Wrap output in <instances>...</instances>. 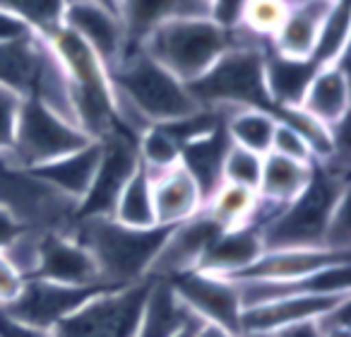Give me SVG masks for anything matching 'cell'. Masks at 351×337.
Returning <instances> with one entry per match:
<instances>
[{"mask_svg":"<svg viewBox=\"0 0 351 337\" xmlns=\"http://www.w3.org/2000/svg\"><path fill=\"white\" fill-rule=\"evenodd\" d=\"M116 102V121L121 130L137 137L159 123H171L200 111L188 84L164 70L145 51L128 49L125 56L108 70Z\"/></svg>","mask_w":351,"mask_h":337,"instance_id":"1","label":"cell"},{"mask_svg":"<svg viewBox=\"0 0 351 337\" xmlns=\"http://www.w3.org/2000/svg\"><path fill=\"white\" fill-rule=\"evenodd\" d=\"M346 193V156L332 154L330 159L315 161L306 191L260 226L265 251L325 248L327 222Z\"/></svg>","mask_w":351,"mask_h":337,"instance_id":"2","label":"cell"},{"mask_svg":"<svg viewBox=\"0 0 351 337\" xmlns=\"http://www.w3.org/2000/svg\"><path fill=\"white\" fill-rule=\"evenodd\" d=\"M171 226H135L118 224L111 217L75 220L70 234L89 251L101 282L111 287H128L149 277V268L164 246Z\"/></svg>","mask_w":351,"mask_h":337,"instance_id":"3","label":"cell"},{"mask_svg":"<svg viewBox=\"0 0 351 337\" xmlns=\"http://www.w3.org/2000/svg\"><path fill=\"white\" fill-rule=\"evenodd\" d=\"M269 44L236 30V41L200 80L188 84L202 108H263L277 118L265 84Z\"/></svg>","mask_w":351,"mask_h":337,"instance_id":"4","label":"cell"},{"mask_svg":"<svg viewBox=\"0 0 351 337\" xmlns=\"http://www.w3.org/2000/svg\"><path fill=\"white\" fill-rule=\"evenodd\" d=\"M234 41L236 30H224L210 17H181L152 30L137 49L183 84H193L234 46Z\"/></svg>","mask_w":351,"mask_h":337,"instance_id":"5","label":"cell"},{"mask_svg":"<svg viewBox=\"0 0 351 337\" xmlns=\"http://www.w3.org/2000/svg\"><path fill=\"white\" fill-rule=\"evenodd\" d=\"M53 46L56 56L68 73L73 87L75 118L82 132L92 140H101L104 135L118 130L116 102H113V84L104 60L70 30L60 27L51 36H46Z\"/></svg>","mask_w":351,"mask_h":337,"instance_id":"6","label":"cell"},{"mask_svg":"<svg viewBox=\"0 0 351 337\" xmlns=\"http://www.w3.org/2000/svg\"><path fill=\"white\" fill-rule=\"evenodd\" d=\"M154 279L104 289L51 330V337H132Z\"/></svg>","mask_w":351,"mask_h":337,"instance_id":"7","label":"cell"},{"mask_svg":"<svg viewBox=\"0 0 351 337\" xmlns=\"http://www.w3.org/2000/svg\"><path fill=\"white\" fill-rule=\"evenodd\" d=\"M87 142H92V137L84 135L75 123L65 121L36 99H25L20 121H17L15 142L5 156L10 159V164L32 172L36 166H44L58 156L80 150Z\"/></svg>","mask_w":351,"mask_h":337,"instance_id":"8","label":"cell"},{"mask_svg":"<svg viewBox=\"0 0 351 337\" xmlns=\"http://www.w3.org/2000/svg\"><path fill=\"white\" fill-rule=\"evenodd\" d=\"M99 142H101V159H99L97 176H94L87 196L77 202L75 220L111 217L123 186L140 166L137 137H132L130 132L118 128V130L104 135Z\"/></svg>","mask_w":351,"mask_h":337,"instance_id":"9","label":"cell"},{"mask_svg":"<svg viewBox=\"0 0 351 337\" xmlns=\"http://www.w3.org/2000/svg\"><path fill=\"white\" fill-rule=\"evenodd\" d=\"M176 294V299L188 308L191 316H195L200 323H210V325H219L224 330L241 335V294L239 284L231 282L219 275L193 272L176 275L171 279H164Z\"/></svg>","mask_w":351,"mask_h":337,"instance_id":"10","label":"cell"},{"mask_svg":"<svg viewBox=\"0 0 351 337\" xmlns=\"http://www.w3.org/2000/svg\"><path fill=\"white\" fill-rule=\"evenodd\" d=\"M104 289H113L111 284H89V287H75V284L49 282V279L32 277L25 282L22 294L10 303L0 308L17 323H25L36 330L51 332L60 321L77 311L82 303L97 297Z\"/></svg>","mask_w":351,"mask_h":337,"instance_id":"11","label":"cell"},{"mask_svg":"<svg viewBox=\"0 0 351 337\" xmlns=\"http://www.w3.org/2000/svg\"><path fill=\"white\" fill-rule=\"evenodd\" d=\"M219 231L221 229L205 215V210L181 224L171 226L164 246L149 268V279H171L176 275L197 270Z\"/></svg>","mask_w":351,"mask_h":337,"instance_id":"12","label":"cell"},{"mask_svg":"<svg viewBox=\"0 0 351 337\" xmlns=\"http://www.w3.org/2000/svg\"><path fill=\"white\" fill-rule=\"evenodd\" d=\"M63 27L77 34L108 70L128 51V36L121 17L92 0H68L63 12Z\"/></svg>","mask_w":351,"mask_h":337,"instance_id":"13","label":"cell"},{"mask_svg":"<svg viewBox=\"0 0 351 337\" xmlns=\"http://www.w3.org/2000/svg\"><path fill=\"white\" fill-rule=\"evenodd\" d=\"M346 299H351V294H301V297H289L279 299V301L260 303L253 308H243L241 335L243 332L272 335L282 327L317 321Z\"/></svg>","mask_w":351,"mask_h":337,"instance_id":"14","label":"cell"},{"mask_svg":"<svg viewBox=\"0 0 351 337\" xmlns=\"http://www.w3.org/2000/svg\"><path fill=\"white\" fill-rule=\"evenodd\" d=\"M34 277L75 287L106 284L99 277L97 263L89 251L70 231H41L39 268Z\"/></svg>","mask_w":351,"mask_h":337,"instance_id":"15","label":"cell"},{"mask_svg":"<svg viewBox=\"0 0 351 337\" xmlns=\"http://www.w3.org/2000/svg\"><path fill=\"white\" fill-rule=\"evenodd\" d=\"M349 260L351 253L327 248H274L263 251V255L255 258L248 268L226 279L231 282H282V279L306 277V275L320 272V270L349 263Z\"/></svg>","mask_w":351,"mask_h":337,"instance_id":"16","label":"cell"},{"mask_svg":"<svg viewBox=\"0 0 351 337\" xmlns=\"http://www.w3.org/2000/svg\"><path fill=\"white\" fill-rule=\"evenodd\" d=\"M346 58L335 60L330 65H320L308 84L303 102L298 111L311 118L315 126L325 128L327 132H335L341 128L349 116V68Z\"/></svg>","mask_w":351,"mask_h":337,"instance_id":"17","label":"cell"},{"mask_svg":"<svg viewBox=\"0 0 351 337\" xmlns=\"http://www.w3.org/2000/svg\"><path fill=\"white\" fill-rule=\"evenodd\" d=\"M241 294V306L253 308L260 303L279 299L301 297V294H351V260L325 268L320 272L282 282H236Z\"/></svg>","mask_w":351,"mask_h":337,"instance_id":"18","label":"cell"},{"mask_svg":"<svg viewBox=\"0 0 351 337\" xmlns=\"http://www.w3.org/2000/svg\"><path fill=\"white\" fill-rule=\"evenodd\" d=\"M152 176V205L159 226H176L195 217L205 207V196L186 166L178 161L171 169L149 174Z\"/></svg>","mask_w":351,"mask_h":337,"instance_id":"19","label":"cell"},{"mask_svg":"<svg viewBox=\"0 0 351 337\" xmlns=\"http://www.w3.org/2000/svg\"><path fill=\"white\" fill-rule=\"evenodd\" d=\"M335 3L332 0H293L287 20L269 41V51L284 58L308 60L315 49L322 22Z\"/></svg>","mask_w":351,"mask_h":337,"instance_id":"20","label":"cell"},{"mask_svg":"<svg viewBox=\"0 0 351 337\" xmlns=\"http://www.w3.org/2000/svg\"><path fill=\"white\" fill-rule=\"evenodd\" d=\"M99 159H101V142L92 140L70 154L58 156L44 166H36L32 169V174L77 205L87 196L89 186L97 176Z\"/></svg>","mask_w":351,"mask_h":337,"instance_id":"21","label":"cell"},{"mask_svg":"<svg viewBox=\"0 0 351 337\" xmlns=\"http://www.w3.org/2000/svg\"><path fill=\"white\" fill-rule=\"evenodd\" d=\"M181 17H207V5L200 0H121L128 49H137L152 30Z\"/></svg>","mask_w":351,"mask_h":337,"instance_id":"22","label":"cell"},{"mask_svg":"<svg viewBox=\"0 0 351 337\" xmlns=\"http://www.w3.org/2000/svg\"><path fill=\"white\" fill-rule=\"evenodd\" d=\"M265 251L263 236L258 224H245L239 229H221L207 248L200 263V272L219 275V277H234L245 270L255 258Z\"/></svg>","mask_w":351,"mask_h":337,"instance_id":"23","label":"cell"},{"mask_svg":"<svg viewBox=\"0 0 351 337\" xmlns=\"http://www.w3.org/2000/svg\"><path fill=\"white\" fill-rule=\"evenodd\" d=\"M313 164L293 161L287 156H279L274 152L263 156V174H260L258 198L272 210H282L289 202H293L308 188L313 178Z\"/></svg>","mask_w":351,"mask_h":337,"instance_id":"24","label":"cell"},{"mask_svg":"<svg viewBox=\"0 0 351 337\" xmlns=\"http://www.w3.org/2000/svg\"><path fill=\"white\" fill-rule=\"evenodd\" d=\"M229 135H226L224 126H219L217 130L207 132V135L197 137V140L186 142L181 147V164L197 181L205 200L219 188L221 164H224V154L229 150Z\"/></svg>","mask_w":351,"mask_h":337,"instance_id":"25","label":"cell"},{"mask_svg":"<svg viewBox=\"0 0 351 337\" xmlns=\"http://www.w3.org/2000/svg\"><path fill=\"white\" fill-rule=\"evenodd\" d=\"M191 318L195 316H191L188 308L176 299L169 284L164 279H154L142 323L132 337H173Z\"/></svg>","mask_w":351,"mask_h":337,"instance_id":"26","label":"cell"},{"mask_svg":"<svg viewBox=\"0 0 351 337\" xmlns=\"http://www.w3.org/2000/svg\"><path fill=\"white\" fill-rule=\"evenodd\" d=\"M202 210L219 229H239V226L245 224H255L260 198L250 188L221 181L219 188L205 200Z\"/></svg>","mask_w":351,"mask_h":337,"instance_id":"27","label":"cell"},{"mask_svg":"<svg viewBox=\"0 0 351 337\" xmlns=\"http://www.w3.org/2000/svg\"><path fill=\"white\" fill-rule=\"evenodd\" d=\"M277 118L263 108H224V130L231 145L265 156L272 150Z\"/></svg>","mask_w":351,"mask_h":337,"instance_id":"28","label":"cell"},{"mask_svg":"<svg viewBox=\"0 0 351 337\" xmlns=\"http://www.w3.org/2000/svg\"><path fill=\"white\" fill-rule=\"evenodd\" d=\"M39 46L41 34L25 41L0 44V84L15 89L25 99L29 97L39 68Z\"/></svg>","mask_w":351,"mask_h":337,"instance_id":"29","label":"cell"},{"mask_svg":"<svg viewBox=\"0 0 351 337\" xmlns=\"http://www.w3.org/2000/svg\"><path fill=\"white\" fill-rule=\"evenodd\" d=\"M111 220H116L118 224L135 226V229L159 226L154 220V205H152V176L142 164L123 186L121 196L113 205Z\"/></svg>","mask_w":351,"mask_h":337,"instance_id":"30","label":"cell"},{"mask_svg":"<svg viewBox=\"0 0 351 337\" xmlns=\"http://www.w3.org/2000/svg\"><path fill=\"white\" fill-rule=\"evenodd\" d=\"M344 56H349V3L337 0L322 22L311 60L320 68Z\"/></svg>","mask_w":351,"mask_h":337,"instance_id":"31","label":"cell"},{"mask_svg":"<svg viewBox=\"0 0 351 337\" xmlns=\"http://www.w3.org/2000/svg\"><path fill=\"white\" fill-rule=\"evenodd\" d=\"M291 3L293 0H245L241 22L236 30L269 44L277 30L282 27V22L287 20Z\"/></svg>","mask_w":351,"mask_h":337,"instance_id":"32","label":"cell"},{"mask_svg":"<svg viewBox=\"0 0 351 337\" xmlns=\"http://www.w3.org/2000/svg\"><path fill=\"white\" fill-rule=\"evenodd\" d=\"M137 154L149 174L164 172L181 161V142L164 126H149L137 135Z\"/></svg>","mask_w":351,"mask_h":337,"instance_id":"33","label":"cell"},{"mask_svg":"<svg viewBox=\"0 0 351 337\" xmlns=\"http://www.w3.org/2000/svg\"><path fill=\"white\" fill-rule=\"evenodd\" d=\"M68 0H5L3 8L20 15L36 34L51 36L63 27V12Z\"/></svg>","mask_w":351,"mask_h":337,"instance_id":"34","label":"cell"},{"mask_svg":"<svg viewBox=\"0 0 351 337\" xmlns=\"http://www.w3.org/2000/svg\"><path fill=\"white\" fill-rule=\"evenodd\" d=\"M260 174H263V156L239 145H229L221 164V181L250 188L258 193Z\"/></svg>","mask_w":351,"mask_h":337,"instance_id":"35","label":"cell"},{"mask_svg":"<svg viewBox=\"0 0 351 337\" xmlns=\"http://www.w3.org/2000/svg\"><path fill=\"white\" fill-rule=\"evenodd\" d=\"M274 154L287 156V159L293 161H303V164H313L315 161V152H313V145L301 130H296L289 123H277L274 128V137H272V150Z\"/></svg>","mask_w":351,"mask_h":337,"instance_id":"36","label":"cell"},{"mask_svg":"<svg viewBox=\"0 0 351 337\" xmlns=\"http://www.w3.org/2000/svg\"><path fill=\"white\" fill-rule=\"evenodd\" d=\"M22 102H25L22 94H17L15 89L5 87V84H0V156L8 154L12 142H15Z\"/></svg>","mask_w":351,"mask_h":337,"instance_id":"37","label":"cell"},{"mask_svg":"<svg viewBox=\"0 0 351 337\" xmlns=\"http://www.w3.org/2000/svg\"><path fill=\"white\" fill-rule=\"evenodd\" d=\"M25 275L12 265V260L0 248V308L10 306L25 289Z\"/></svg>","mask_w":351,"mask_h":337,"instance_id":"38","label":"cell"},{"mask_svg":"<svg viewBox=\"0 0 351 337\" xmlns=\"http://www.w3.org/2000/svg\"><path fill=\"white\" fill-rule=\"evenodd\" d=\"M36 32L22 20L20 15H15L12 10L0 5V44H12V41H25L32 39Z\"/></svg>","mask_w":351,"mask_h":337,"instance_id":"39","label":"cell"},{"mask_svg":"<svg viewBox=\"0 0 351 337\" xmlns=\"http://www.w3.org/2000/svg\"><path fill=\"white\" fill-rule=\"evenodd\" d=\"M0 337H51V332L36 330V327H29L25 323H17L15 318L0 311Z\"/></svg>","mask_w":351,"mask_h":337,"instance_id":"40","label":"cell"},{"mask_svg":"<svg viewBox=\"0 0 351 337\" xmlns=\"http://www.w3.org/2000/svg\"><path fill=\"white\" fill-rule=\"evenodd\" d=\"M269 337H322V335H320V327H317V321H311V323H298V325L282 327V330L272 332Z\"/></svg>","mask_w":351,"mask_h":337,"instance_id":"41","label":"cell"},{"mask_svg":"<svg viewBox=\"0 0 351 337\" xmlns=\"http://www.w3.org/2000/svg\"><path fill=\"white\" fill-rule=\"evenodd\" d=\"M20 231H22V226L17 224L5 210H0V248H5Z\"/></svg>","mask_w":351,"mask_h":337,"instance_id":"42","label":"cell"},{"mask_svg":"<svg viewBox=\"0 0 351 337\" xmlns=\"http://www.w3.org/2000/svg\"><path fill=\"white\" fill-rule=\"evenodd\" d=\"M195 337H239L234 335V332L224 330V327L219 325H210V323H200L195 330Z\"/></svg>","mask_w":351,"mask_h":337,"instance_id":"43","label":"cell"},{"mask_svg":"<svg viewBox=\"0 0 351 337\" xmlns=\"http://www.w3.org/2000/svg\"><path fill=\"white\" fill-rule=\"evenodd\" d=\"M197 325H200V321H197V318H191V321H188L186 325L181 327V330L176 332L173 337H195V330H197Z\"/></svg>","mask_w":351,"mask_h":337,"instance_id":"44","label":"cell"},{"mask_svg":"<svg viewBox=\"0 0 351 337\" xmlns=\"http://www.w3.org/2000/svg\"><path fill=\"white\" fill-rule=\"evenodd\" d=\"M92 3H97V5L106 8V10L116 12L118 17H121V0H92Z\"/></svg>","mask_w":351,"mask_h":337,"instance_id":"45","label":"cell"},{"mask_svg":"<svg viewBox=\"0 0 351 337\" xmlns=\"http://www.w3.org/2000/svg\"><path fill=\"white\" fill-rule=\"evenodd\" d=\"M239 337H269V335H258V332H243V335Z\"/></svg>","mask_w":351,"mask_h":337,"instance_id":"46","label":"cell"},{"mask_svg":"<svg viewBox=\"0 0 351 337\" xmlns=\"http://www.w3.org/2000/svg\"><path fill=\"white\" fill-rule=\"evenodd\" d=\"M200 3H205V5H210V0H200Z\"/></svg>","mask_w":351,"mask_h":337,"instance_id":"47","label":"cell"},{"mask_svg":"<svg viewBox=\"0 0 351 337\" xmlns=\"http://www.w3.org/2000/svg\"><path fill=\"white\" fill-rule=\"evenodd\" d=\"M3 3H5V0H0V5H3Z\"/></svg>","mask_w":351,"mask_h":337,"instance_id":"48","label":"cell"},{"mask_svg":"<svg viewBox=\"0 0 351 337\" xmlns=\"http://www.w3.org/2000/svg\"><path fill=\"white\" fill-rule=\"evenodd\" d=\"M332 3H335V0H332Z\"/></svg>","mask_w":351,"mask_h":337,"instance_id":"49","label":"cell"}]
</instances>
